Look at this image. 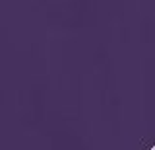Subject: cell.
Instances as JSON below:
<instances>
[]
</instances>
